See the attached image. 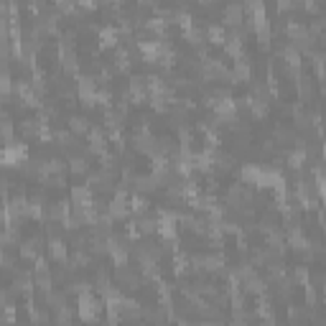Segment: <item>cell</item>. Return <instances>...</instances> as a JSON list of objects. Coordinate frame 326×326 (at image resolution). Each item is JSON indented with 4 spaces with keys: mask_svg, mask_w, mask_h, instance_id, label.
I'll use <instances>...</instances> for the list:
<instances>
[{
    "mask_svg": "<svg viewBox=\"0 0 326 326\" xmlns=\"http://www.w3.org/2000/svg\"><path fill=\"white\" fill-rule=\"evenodd\" d=\"M115 275H117V283H120V288H138V286L143 283L140 270L130 268V265H120Z\"/></svg>",
    "mask_w": 326,
    "mask_h": 326,
    "instance_id": "6da1fadb",
    "label": "cell"
},
{
    "mask_svg": "<svg viewBox=\"0 0 326 326\" xmlns=\"http://www.w3.org/2000/svg\"><path fill=\"white\" fill-rule=\"evenodd\" d=\"M71 204L74 206H92V191L87 186H74L71 189Z\"/></svg>",
    "mask_w": 326,
    "mask_h": 326,
    "instance_id": "7a4b0ae2",
    "label": "cell"
},
{
    "mask_svg": "<svg viewBox=\"0 0 326 326\" xmlns=\"http://www.w3.org/2000/svg\"><path fill=\"white\" fill-rule=\"evenodd\" d=\"M156 227H158V222H156L153 217H148V214H138V217H135V229H138V232L151 234V232H156Z\"/></svg>",
    "mask_w": 326,
    "mask_h": 326,
    "instance_id": "3957f363",
    "label": "cell"
},
{
    "mask_svg": "<svg viewBox=\"0 0 326 326\" xmlns=\"http://www.w3.org/2000/svg\"><path fill=\"white\" fill-rule=\"evenodd\" d=\"M66 166H69L74 173H87V168H90V163H87V158H84V156H71Z\"/></svg>",
    "mask_w": 326,
    "mask_h": 326,
    "instance_id": "277c9868",
    "label": "cell"
},
{
    "mask_svg": "<svg viewBox=\"0 0 326 326\" xmlns=\"http://www.w3.org/2000/svg\"><path fill=\"white\" fill-rule=\"evenodd\" d=\"M69 128H71V132H87L90 130V120L82 115H74V117H69Z\"/></svg>",
    "mask_w": 326,
    "mask_h": 326,
    "instance_id": "5b68a950",
    "label": "cell"
},
{
    "mask_svg": "<svg viewBox=\"0 0 326 326\" xmlns=\"http://www.w3.org/2000/svg\"><path fill=\"white\" fill-rule=\"evenodd\" d=\"M275 140L278 143H298V135H295V130H291V128H278Z\"/></svg>",
    "mask_w": 326,
    "mask_h": 326,
    "instance_id": "8992f818",
    "label": "cell"
},
{
    "mask_svg": "<svg viewBox=\"0 0 326 326\" xmlns=\"http://www.w3.org/2000/svg\"><path fill=\"white\" fill-rule=\"evenodd\" d=\"M71 316H74V311L69 308V306H64V308H59L56 311V326H71Z\"/></svg>",
    "mask_w": 326,
    "mask_h": 326,
    "instance_id": "52a82bcc",
    "label": "cell"
},
{
    "mask_svg": "<svg viewBox=\"0 0 326 326\" xmlns=\"http://www.w3.org/2000/svg\"><path fill=\"white\" fill-rule=\"evenodd\" d=\"M105 120H107L110 128H120L123 120H125V115H123V112H117V110H107V112H105Z\"/></svg>",
    "mask_w": 326,
    "mask_h": 326,
    "instance_id": "ba28073f",
    "label": "cell"
},
{
    "mask_svg": "<svg viewBox=\"0 0 326 326\" xmlns=\"http://www.w3.org/2000/svg\"><path fill=\"white\" fill-rule=\"evenodd\" d=\"M49 250H51V255H54L56 260H64V255H66V245H64L62 240H51Z\"/></svg>",
    "mask_w": 326,
    "mask_h": 326,
    "instance_id": "9c48e42d",
    "label": "cell"
}]
</instances>
